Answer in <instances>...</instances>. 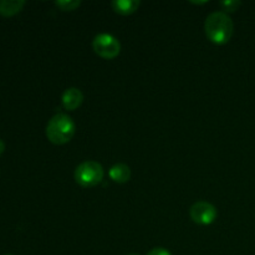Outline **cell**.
Returning a JSON list of instances; mask_svg holds the SVG:
<instances>
[{
	"mask_svg": "<svg viewBox=\"0 0 255 255\" xmlns=\"http://www.w3.org/2000/svg\"><path fill=\"white\" fill-rule=\"evenodd\" d=\"M204 30H206L207 37L213 44L224 45L233 36V20L224 11H214L207 16Z\"/></svg>",
	"mask_w": 255,
	"mask_h": 255,
	"instance_id": "6da1fadb",
	"label": "cell"
},
{
	"mask_svg": "<svg viewBox=\"0 0 255 255\" xmlns=\"http://www.w3.org/2000/svg\"><path fill=\"white\" fill-rule=\"evenodd\" d=\"M76 126L70 116L65 114H57L52 117L46 126V137L51 143L65 144L74 137Z\"/></svg>",
	"mask_w": 255,
	"mask_h": 255,
	"instance_id": "7a4b0ae2",
	"label": "cell"
},
{
	"mask_svg": "<svg viewBox=\"0 0 255 255\" xmlns=\"http://www.w3.org/2000/svg\"><path fill=\"white\" fill-rule=\"evenodd\" d=\"M104 167L96 161H85L75 169V181L85 188H92L104 179Z\"/></svg>",
	"mask_w": 255,
	"mask_h": 255,
	"instance_id": "3957f363",
	"label": "cell"
},
{
	"mask_svg": "<svg viewBox=\"0 0 255 255\" xmlns=\"http://www.w3.org/2000/svg\"><path fill=\"white\" fill-rule=\"evenodd\" d=\"M92 47L100 57L107 60L115 59L121 51V44H120L119 40L112 36L111 34H106V32L95 36L94 41H92Z\"/></svg>",
	"mask_w": 255,
	"mask_h": 255,
	"instance_id": "277c9868",
	"label": "cell"
},
{
	"mask_svg": "<svg viewBox=\"0 0 255 255\" xmlns=\"http://www.w3.org/2000/svg\"><path fill=\"white\" fill-rule=\"evenodd\" d=\"M189 214H191V218L194 223L199 224V226H209L217 219L218 212L212 203L199 201L191 207Z\"/></svg>",
	"mask_w": 255,
	"mask_h": 255,
	"instance_id": "5b68a950",
	"label": "cell"
},
{
	"mask_svg": "<svg viewBox=\"0 0 255 255\" xmlns=\"http://www.w3.org/2000/svg\"><path fill=\"white\" fill-rule=\"evenodd\" d=\"M61 102L65 109L69 110V111H75L84 102V94L76 87H69L62 94Z\"/></svg>",
	"mask_w": 255,
	"mask_h": 255,
	"instance_id": "8992f818",
	"label": "cell"
},
{
	"mask_svg": "<svg viewBox=\"0 0 255 255\" xmlns=\"http://www.w3.org/2000/svg\"><path fill=\"white\" fill-rule=\"evenodd\" d=\"M141 5L138 0H114L111 6L117 14L120 15H131L136 11Z\"/></svg>",
	"mask_w": 255,
	"mask_h": 255,
	"instance_id": "52a82bcc",
	"label": "cell"
},
{
	"mask_svg": "<svg viewBox=\"0 0 255 255\" xmlns=\"http://www.w3.org/2000/svg\"><path fill=\"white\" fill-rule=\"evenodd\" d=\"M109 176L116 183H126L131 178V169L126 164L117 163L110 168Z\"/></svg>",
	"mask_w": 255,
	"mask_h": 255,
	"instance_id": "ba28073f",
	"label": "cell"
},
{
	"mask_svg": "<svg viewBox=\"0 0 255 255\" xmlns=\"http://www.w3.org/2000/svg\"><path fill=\"white\" fill-rule=\"evenodd\" d=\"M25 6L24 0H0V15L2 16H14Z\"/></svg>",
	"mask_w": 255,
	"mask_h": 255,
	"instance_id": "9c48e42d",
	"label": "cell"
},
{
	"mask_svg": "<svg viewBox=\"0 0 255 255\" xmlns=\"http://www.w3.org/2000/svg\"><path fill=\"white\" fill-rule=\"evenodd\" d=\"M55 5L62 11H72L81 5V1L80 0H57L55 1Z\"/></svg>",
	"mask_w": 255,
	"mask_h": 255,
	"instance_id": "30bf717a",
	"label": "cell"
},
{
	"mask_svg": "<svg viewBox=\"0 0 255 255\" xmlns=\"http://www.w3.org/2000/svg\"><path fill=\"white\" fill-rule=\"evenodd\" d=\"M222 10H224V12H234L239 9V6L242 5V1L239 0H226V1L219 2Z\"/></svg>",
	"mask_w": 255,
	"mask_h": 255,
	"instance_id": "8fae6325",
	"label": "cell"
},
{
	"mask_svg": "<svg viewBox=\"0 0 255 255\" xmlns=\"http://www.w3.org/2000/svg\"><path fill=\"white\" fill-rule=\"evenodd\" d=\"M147 255H172L171 252L167 251L166 248H162V247H158V248H153L151 252H148Z\"/></svg>",
	"mask_w": 255,
	"mask_h": 255,
	"instance_id": "7c38bea8",
	"label": "cell"
},
{
	"mask_svg": "<svg viewBox=\"0 0 255 255\" xmlns=\"http://www.w3.org/2000/svg\"><path fill=\"white\" fill-rule=\"evenodd\" d=\"M4 151H5V143L1 141V139H0V156L4 153Z\"/></svg>",
	"mask_w": 255,
	"mask_h": 255,
	"instance_id": "4fadbf2b",
	"label": "cell"
},
{
	"mask_svg": "<svg viewBox=\"0 0 255 255\" xmlns=\"http://www.w3.org/2000/svg\"><path fill=\"white\" fill-rule=\"evenodd\" d=\"M128 255H139V254H134V253H132V254H128Z\"/></svg>",
	"mask_w": 255,
	"mask_h": 255,
	"instance_id": "5bb4252c",
	"label": "cell"
},
{
	"mask_svg": "<svg viewBox=\"0 0 255 255\" xmlns=\"http://www.w3.org/2000/svg\"><path fill=\"white\" fill-rule=\"evenodd\" d=\"M4 255H12V254H4Z\"/></svg>",
	"mask_w": 255,
	"mask_h": 255,
	"instance_id": "9a60e30c",
	"label": "cell"
}]
</instances>
